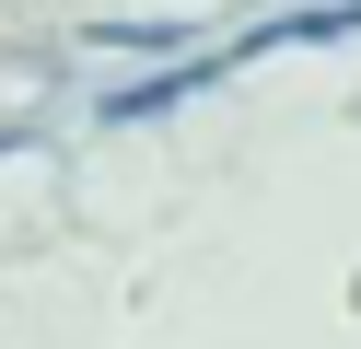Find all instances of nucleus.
<instances>
[{"instance_id":"nucleus-1","label":"nucleus","mask_w":361,"mask_h":349,"mask_svg":"<svg viewBox=\"0 0 361 349\" xmlns=\"http://www.w3.org/2000/svg\"><path fill=\"white\" fill-rule=\"evenodd\" d=\"M233 59H175V70H152V82H128V93H105V116L117 128H140V116H164V105H187V93H210Z\"/></svg>"}]
</instances>
